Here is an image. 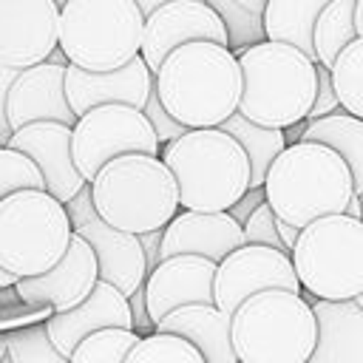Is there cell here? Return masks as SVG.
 Segmentation results:
<instances>
[{
  "instance_id": "6da1fadb",
  "label": "cell",
  "mask_w": 363,
  "mask_h": 363,
  "mask_svg": "<svg viewBox=\"0 0 363 363\" xmlns=\"http://www.w3.org/2000/svg\"><path fill=\"white\" fill-rule=\"evenodd\" d=\"M153 88L164 111L184 128H218L241 102L238 57L218 43L179 45L159 65Z\"/></svg>"
},
{
  "instance_id": "7a4b0ae2",
  "label": "cell",
  "mask_w": 363,
  "mask_h": 363,
  "mask_svg": "<svg viewBox=\"0 0 363 363\" xmlns=\"http://www.w3.org/2000/svg\"><path fill=\"white\" fill-rule=\"evenodd\" d=\"M241 68L238 113L255 125L286 130L306 122L315 91L318 62L284 43H255L235 54Z\"/></svg>"
},
{
  "instance_id": "3957f363",
  "label": "cell",
  "mask_w": 363,
  "mask_h": 363,
  "mask_svg": "<svg viewBox=\"0 0 363 363\" xmlns=\"http://www.w3.org/2000/svg\"><path fill=\"white\" fill-rule=\"evenodd\" d=\"M264 193L281 221L303 230L323 216L346 213L354 196V179L332 147L295 142L272 162Z\"/></svg>"
},
{
  "instance_id": "277c9868",
  "label": "cell",
  "mask_w": 363,
  "mask_h": 363,
  "mask_svg": "<svg viewBox=\"0 0 363 363\" xmlns=\"http://www.w3.org/2000/svg\"><path fill=\"white\" fill-rule=\"evenodd\" d=\"M159 159L176 179L179 207L227 213L250 190V159L221 128H199L162 147Z\"/></svg>"
},
{
  "instance_id": "5b68a950",
  "label": "cell",
  "mask_w": 363,
  "mask_h": 363,
  "mask_svg": "<svg viewBox=\"0 0 363 363\" xmlns=\"http://www.w3.org/2000/svg\"><path fill=\"white\" fill-rule=\"evenodd\" d=\"M96 216L113 230L142 235L164 230L179 213V187L159 156L128 153L111 159L91 182Z\"/></svg>"
},
{
  "instance_id": "8992f818",
  "label": "cell",
  "mask_w": 363,
  "mask_h": 363,
  "mask_svg": "<svg viewBox=\"0 0 363 363\" xmlns=\"http://www.w3.org/2000/svg\"><path fill=\"white\" fill-rule=\"evenodd\" d=\"M230 335L238 363H309L318 320L303 295L269 289L235 309Z\"/></svg>"
},
{
  "instance_id": "52a82bcc",
  "label": "cell",
  "mask_w": 363,
  "mask_h": 363,
  "mask_svg": "<svg viewBox=\"0 0 363 363\" xmlns=\"http://www.w3.org/2000/svg\"><path fill=\"white\" fill-rule=\"evenodd\" d=\"M145 14L133 0H65L60 51L82 71H116L139 57Z\"/></svg>"
},
{
  "instance_id": "ba28073f",
  "label": "cell",
  "mask_w": 363,
  "mask_h": 363,
  "mask_svg": "<svg viewBox=\"0 0 363 363\" xmlns=\"http://www.w3.org/2000/svg\"><path fill=\"white\" fill-rule=\"evenodd\" d=\"M74 238L65 204L45 190H20L0 201V267L20 278L54 269Z\"/></svg>"
},
{
  "instance_id": "9c48e42d",
  "label": "cell",
  "mask_w": 363,
  "mask_h": 363,
  "mask_svg": "<svg viewBox=\"0 0 363 363\" xmlns=\"http://www.w3.org/2000/svg\"><path fill=\"white\" fill-rule=\"evenodd\" d=\"M292 267L301 289L318 301H357L363 295V221L343 213L301 230Z\"/></svg>"
},
{
  "instance_id": "30bf717a",
  "label": "cell",
  "mask_w": 363,
  "mask_h": 363,
  "mask_svg": "<svg viewBox=\"0 0 363 363\" xmlns=\"http://www.w3.org/2000/svg\"><path fill=\"white\" fill-rule=\"evenodd\" d=\"M71 153L82 179L91 184L96 173L116 156L145 153L159 156L162 145L139 108L130 105H99L77 119L71 128Z\"/></svg>"
},
{
  "instance_id": "8fae6325",
  "label": "cell",
  "mask_w": 363,
  "mask_h": 363,
  "mask_svg": "<svg viewBox=\"0 0 363 363\" xmlns=\"http://www.w3.org/2000/svg\"><path fill=\"white\" fill-rule=\"evenodd\" d=\"M65 213L71 218V227L79 238L88 241V247L96 255L99 264V281L116 286L125 298H130L136 289L145 286L147 278V261L139 244V235L113 230L96 216L94 199H91V184H85L68 204Z\"/></svg>"
},
{
  "instance_id": "7c38bea8",
  "label": "cell",
  "mask_w": 363,
  "mask_h": 363,
  "mask_svg": "<svg viewBox=\"0 0 363 363\" xmlns=\"http://www.w3.org/2000/svg\"><path fill=\"white\" fill-rule=\"evenodd\" d=\"M269 289L301 295V281L286 252L244 244L235 252H230L216 269V306L227 318H233L247 298Z\"/></svg>"
},
{
  "instance_id": "4fadbf2b",
  "label": "cell",
  "mask_w": 363,
  "mask_h": 363,
  "mask_svg": "<svg viewBox=\"0 0 363 363\" xmlns=\"http://www.w3.org/2000/svg\"><path fill=\"white\" fill-rule=\"evenodd\" d=\"M187 43H218L230 48L227 23L207 0H173L145 17L139 57L156 77L164 57Z\"/></svg>"
},
{
  "instance_id": "5bb4252c",
  "label": "cell",
  "mask_w": 363,
  "mask_h": 363,
  "mask_svg": "<svg viewBox=\"0 0 363 363\" xmlns=\"http://www.w3.org/2000/svg\"><path fill=\"white\" fill-rule=\"evenodd\" d=\"M60 48V6L54 0H0V65L26 71Z\"/></svg>"
},
{
  "instance_id": "9a60e30c",
  "label": "cell",
  "mask_w": 363,
  "mask_h": 363,
  "mask_svg": "<svg viewBox=\"0 0 363 363\" xmlns=\"http://www.w3.org/2000/svg\"><path fill=\"white\" fill-rule=\"evenodd\" d=\"M99 281V264L94 250L85 238L74 233L68 252L62 261L37 278H20L14 284V295L20 303L31 309H51V312H68L79 306Z\"/></svg>"
},
{
  "instance_id": "2e32d148",
  "label": "cell",
  "mask_w": 363,
  "mask_h": 363,
  "mask_svg": "<svg viewBox=\"0 0 363 363\" xmlns=\"http://www.w3.org/2000/svg\"><path fill=\"white\" fill-rule=\"evenodd\" d=\"M216 269L218 264L199 255H173L159 261V267L145 278V301L153 329L182 306H216Z\"/></svg>"
},
{
  "instance_id": "e0dca14e",
  "label": "cell",
  "mask_w": 363,
  "mask_h": 363,
  "mask_svg": "<svg viewBox=\"0 0 363 363\" xmlns=\"http://www.w3.org/2000/svg\"><path fill=\"white\" fill-rule=\"evenodd\" d=\"M65 68L57 62H40L34 68L17 71L9 94H6V125L9 133L37 125V122H60L74 128L77 113L65 96Z\"/></svg>"
},
{
  "instance_id": "ac0fdd59",
  "label": "cell",
  "mask_w": 363,
  "mask_h": 363,
  "mask_svg": "<svg viewBox=\"0 0 363 363\" xmlns=\"http://www.w3.org/2000/svg\"><path fill=\"white\" fill-rule=\"evenodd\" d=\"M153 71L145 65L142 57H133L128 65L116 71H82L77 65L65 68V96L77 119L99 105H130L145 108L150 91H153Z\"/></svg>"
},
{
  "instance_id": "d6986e66",
  "label": "cell",
  "mask_w": 363,
  "mask_h": 363,
  "mask_svg": "<svg viewBox=\"0 0 363 363\" xmlns=\"http://www.w3.org/2000/svg\"><path fill=\"white\" fill-rule=\"evenodd\" d=\"M9 147L26 153L43 173L45 193H51L57 201L68 204L88 182L74 164L71 153V128L60 122H37L14 130L6 142Z\"/></svg>"
},
{
  "instance_id": "ffe728a7",
  "label": "cell",
  "mask_w": 363,
  "mask_h": 363,
  "mask_svg": "<svg viewBox=\"0 0 363 363\" xmlns=\"http://www.w3.org/2000/svg\"><path fill=\"white\" fill-rule=\"evenodd\" d=\"M244 244V227L233 216L182 210L162 230V261L173 255H199L213 264H221L230 252Z\"/></svg>"
},
{
  "instance_id": "44dd1931",
  "label": "cell",
  "mask_w": 363,
  "mask_h": 363,
  "mask_svg": "<svg viewBox=\"0 0 363 363\" xmlns=\"http://www.w3.org/2000/svg\"><path fill=\"white\" fill-rule=\"evenodd\" d=\"M45 329L51 343L65 357H71V352L99 329H133V315L128 298L116 286L96 281L94 292L79 306L68 312H54L45 320Z\"/></svg>"
},
{
  "instance_id": "7402d4cb",
  "label": "cell",
  "mask_w": 363,
  "mask_h": 363,
  "mask_svg": "<svg viewBox=\"0 0 363 363\" xmlns=\"http://www.w3.org/2000/svg\"><path fill=\"white\" fill-rule=\"evenodd\" d=\"M309 306L318 320V343L309 363H363V309L354 301L318 298Z\"/></svg>"
},
{
  "instance_id": "603a6c76",
  "label": "cell",
  "mask_w": 363,
  "mask_h": 363,
  "mask_svg": "<svg viewBox=\"0 0 363 363\" xmlns=\"http://www.w3.org/2000/svg\"><path fill=\"white\" fill-rule=\"evenodd\" d=\"M153 332L162 335H179L187 343H193L204 363H238L233 352V335H230V318L218 306H182L162 318Z\"/></svg>"
},
{
  "instance_id": "cb8c5ba5",
  "label": "cell",
  "mask_w": 363,
  "mask_h": 363,
  "mask_svg": "<svg viewBox=\"0 0 363 363\" xmlns=\"http://www.w3.org/2000/svg\"><path fill=\"white\" fill-rule=\"evenodd\" d=\"M332 0H267L261 9L264 34L269 43H284L298 51H303L312 62L315 57V23L320 11Z\"/></svg>"
},
{
  "instance_id": "d4e9b609",
  "label": "cell",
  "mask_w": 363,
  "mask_h": 363,
  "mask_svg": "<svg viewBox=\"0 0 363 363\" xmlns=\"http://www.w3.org/2000/svg\"><path fill=\"white\" fill-rule=\"evenodd\" d=\"M301 142H315V145L332 147L349 164L352 179H354V193H363V119H357L340 108L323 119L306 122Z\"/></svg>"
},
{
  "instance_id": "484cf974",
  "label": "cell",
  "mask_w": 363,
  "mask_h": 363,
  "mask_svg": "<svg viewBox=\"0 0 363 363\" xmlns=\"http://www.w3.org/2000/svg\"><path fill=\"white\" fill-rule=\"evenodd\" d=\"M224 133H230L247 153L250 159V187H264L267 173L272 167V162L281 156V150L286 147V136L278 128H264L255 125L250 119H244L238 111L218 125Z\"/></svg>"
},
{
  "instance_id": "4316f807",
  "label": "cell",
  "mask_w": 363,
  "mask_h": 363,
  "mask_svg": "<svg viewBox=\"0 0 363 363\" xmlns=\"http://www.w3.org/2000/svg\"><path fill=\"white\" fill-rule=\"evenodd\" d=\"M354 9H357V0H332L320 11V17L315 23V40H312L318 65L332 68L335 60L340 57V51L360 37L357 26H354Z\"/></svg>"
},
{
  "instance_id": "83f0119b",
  "label": "cell",
  "mask_w": 363,
  "mask_h": 363,
  "mask_svg": "<svg viewBox=\"0 0 363 363\" xmlns=\"http://www.w3.org/2000/svg\"><path fill=\"white\" fill-rule=\"evenodd\" d=\"M329 74H332V85L340 108L363 119V37H357L340 51Z\"/></svg>"
},
{
  "instance_id": "f1b7e54d",
  "label": "cell",
  "mask_w": 363,
  "mask_h": 363,
  "mask_svg": "<svg viewBox=\"0 0 363 363\" xmlns=\"http://www.w3.org/2000/svg\"><path fill=\"white\" fill-rule=\"evenodd\" d=\"M139 337L133 329H99L71 352L68 363H125Z\"/></svg>"
},
{
  "instance_id": "f546056e",
  "label": "cell",
  "mask_w": 363,
  "mask_h": 363,
  "mask_svg": "<svg viewBox=\"0 0 363 363\" xmlns=\"http://www.w3.org/2000/svg\"><path fill=\"white\" fill-rule=\"evenodd\" d=\"M6 357L11 363H68V357L51 343L45 320L11 329Z\"/></svg>"
},
{
  "instance_id": "4dcf8cb0",
  "label": "cell",
  "mask_w": 363,
  "mask_h": 363,
  "mask_svg": "<svg viewBox=\"0 0 363 363\" xmlns=\"http://www.w3.org/2000/svg\"><path fill=\"white\" fill-rule=\"evenodd\" d=\"M125 363H204L201 352L179 335H142Z\"/></svg>"
},
{
  "instance_id": "1f68e13d",
  "label": "cell",
  "mask_w": 363,
  "mask_h": 363,
  "mask_svg": "<svg viewBox=\"0 0 363 363\" xmlns=\"http://www.w3.org/2000/svg\"><path fill=\"white\" fill-rule=\"evenodd\" d=\"M20 190H45L43 173L26 153L0 145V201Z\"/></svg>"
},
{
  "instance_id": "d6a6232c",
  "label": "cell",
  "mask_w": 363,
  "mask_h": 363,
  "mask_svg": "<svg viewBox=\"0 0 363 363\" xmlns=\"http://www.w3.org/2000/svg\"><path fill=\"white\" fill-rule=\"evenodd\" d=\"M244 241L247 244H258V247H269V250H278V252H286L284 244H281L278 227H275V213H272V207L267 201L247 218V224H244Z\"/></svg>"
},
{
  "instance_id": "836d02e7",
  "label": "cell",
  "mask_w": 363,
  "mask_h": 363,
  "mask_svg": "<svg viewBox=\"0 0 363 363\" xmlns=\"http://www.w3.org/2000/svg\"><path fill=\"white\" fill-rule=\"evenodd\" d=\"M142 113L147 116V122H150V128H153V133H156V139H159V145H162V147H164V145H170L173 139L184 136V133L190 130V128H184L182 122H176V119L164 111V105L159 102L156 88L150 91V96H147V102H145Z\"/></svg>"
},
{
  "instance_id": "e575fe53",
  "label": "cell",
  "mask_w": 363,
  "mask_h": 363,
  "mask_svg": "<svg viewBox=\"0 0 363 363\" xmlns=\"http://www.w3.org/2000/svg\"><path fill=\"white\" fill-rule=\"evenodd\" d=\"M335 111H340V102H337L335 85H332V74H329V68L318 65V91H315V102H312V111H309L306 122L323 119V116H329Z\"/></svg>"
},
{
  "instance_id": "d590c367",
  "label": "cell",
  "mask_w": 363,
  "mask_h": 363,
  "mask_svg": "<svg viewBox=\"0 0 363 363\" xmlns=\"http://www.w3.org/2000/svg\"><path fill=\"white\" fill-rule=\"evenodd\" d=\"M264 201H267L264 187H250V190H247V193H244V196H241V199L227 210V216H233V218L244 227V224H247V218H250V216H252Z\"/></svg>"
},
{
  "instance_id": "8d00e7d4",
  "label": "cell",
  "mask_w": 363,
  "mask_h": 363,
  "mask_svg": "<svg viewBox=\"0 0 363 363\" xmlns=\"http://www.w3.org/2000/svg\"><path fill=\"white\" fill-rule=\"evenodd\" d=\"M128 303H130V315H133V332H145V335H150L153 332V320H150V315H147V301H145V286L142 289H136L130 298H128Z\"/></svg>"
},
{
  "instance_id": "74e56055",
  "label": "cell",
  "mask_w": 363,
  "mask_h": 363,
  "mask_svg": "<svg viewBox=\"0 0 363 363\" xmlns=\"http://www.w3.org/2000/svg\"><path fill=\"white\" fill-rule=\"evenodd\" d=\"M139 244H142V252H145V261H147V272L156 269L159 261H162V230L142 233L139 235Z\"/></svg>"
},
{
  "instance_id": "f35d334b",
  "label": "cell",
  "mask_w": 363,
  "mask_h": 363,
  "mask_svg": "<svg viewBox=\"0 0 363 363\" xmlns=\"http://www.w3.org/2000/svg\"><path fill=\"white\" fill-rule=\"evenodd\" d=\"M14 77H17V71L0 65V128H3L6 133H9V125H6V94H9L11 82H14ZM9 136H11V133H9Z\"/></svg>"
},
{
  "instance_id": "ab89813d",
  "label": "cell",
  "mask_w": 363,
  "mask_h": 363,
  "mask_svg": "<svg viewBox=\"0 0 363 363\" xmlns=\"http://www.w3.org/2000/svg\"><path fill=\"white\" fill-rule=\"evenodd\" d=\"M275 227H278V235H281V244H284V250L292 255V250H295V241H298L301 230H298V227H292V224H286V221H281L278 216H275Z\"/></svg>"
},
{
  "instance_id": "60d3db41",
  "label": "cell",
  "mask_w": 363,
  "mask_h": 363,
  "mask_svg": "<svg viewBox=\"0 0 363 363\" xmlns=\"http://www.w3.org/2000/svg\"><path fill=\"white\" fill-rule=\"evenodd\" d=\"M9 315L0 309V360H6V349H9V332H11V326H9V320H6Z\"/></svg>"
},
{
  "instance_id": "b9f144b4",
  "label": "cell",
  "mask_w": 363,
  "mask_h": 363,
  "mask_svg": "<svg viewBox=\"0 0 363 363\" xmlns=\"http://www.w3.org/2000/svg\"><path fill=\"white\" fill-rule=\"evenodd\" d=\"M136 6H139V11L145 14V17H150L159 6H167V3H173V0H133Z\"/></svg>"
},
{
  "instance_id": "7bdbcfd3",
  "label": "cell",
  "mask_w": 363,
  "mask_h": 363,
  "mask_svg": "<svg viewBox=\"0 0 363 363\" xmlns=\"http://www.w3.org/2000/svg\"><path fill=\"white\" fill-rule=\"evenodd\" d=\"M303 130H306V122H298V125L286 128V130H284V136H286V145H295V142H301Z\"/></svg>"
},
{
  "instance_id": "ee69618b",
  "label": "cell",
  "mask_w": 363,
  "mask_h": 363,
  "mask_svg": "<svg viewBox=\"0 0 363 363\" xmlns=\"http://www.w3.org/2000/svg\"><path fill=\"white\" fill-rule=\"evenodd\" d=\"M343 216H349V218H363V207H360V199H357V193L352 196V201H349V207H346V213Z\"/></svg>"
},
{
  "instance_id": "f6af8a7d",
  "label": "cell",
  "mask_w": 363,
  "mask_h": 363,
  "mask_svg": "<svg viewBox=\"0 0 363 363\" xmlns=\"http://www.w3.org/2000/svg\"><path fill=\"white\" fill-rule=\"evenodd\" d=\"M14 284H17V278L9 275V272L0 267V289H14Z\"/></svg>"
},
{
  "instance_id": "bcb514c9",
  "label": "cell",
  "mask_w": 363,
  "mask_h": 363,
  "mask_svg": "<svg viewBox=\"0 0 363 363\" xmlns=\"http://www.w3.org/2000/svg\"><path fill=\"white\" fill-rule=\"evenodd\" d=\"M354 26H357V34L363 37V0H357V9H354Z\"/></svg>"
},
{
  "instance_id": "7dc6e473",
  "label": "cell",
  "mask_w": 363,
  "mask_h": 363,
  "mask_svg": "<svg viewBox=\"0 0 363 363\" xmlns=\"http://www.w3.org/2000/svg\"><path fill=\"white\" fill-rule=\"evenodd\" d=\"M354 303H357V306H360V309H363V295H360V298H357V301H354Z\"/></svg>"
},
{
  "instance_id": "c3c4849f",
  "label": "cell",
  "mask_w": 363,
  "mask_h": 363,
  "mask_svg": "<svg viewBox=\"0 0 363 363\" xmlns=\"http://www.w3.org/2000/svg\"><path fill=\"white\" fill-rule=\"evenodd\" d=\"M357 199H360V207H363V193H357ZM363 221V218H360Z\"/></svg>"
},
{
  "instance_id": "681fc988",
  "label": "cell",
  "mask_w": 363,
  "mask_h": 363,
  "mask_svg": "<svg viewBox=\"0 0 363 363\" xmlns=\"http://www.w3.org/2000/svg\"><path fill=\"white\" fill-rule=\"evenodd\" d=\"M54 3H57V6H60V9H62V6H65V0H54Z\"/></svg>"
},
{
  "instance_id": "f907efd6",
  "label": "cell",
  "mask_w": 363,
  "mask_h": 363,
  "mask_svg": "<svg viewBox=\"0 0 363 363\" xmlns=\"http://www.w3.org/2000/svg\"><path fill=\"white\" fill-rule=\"evenodd\" d=\"M0 363H11V360H9V357H6V360H0Z\"/></svg>"
}]
</instances>
